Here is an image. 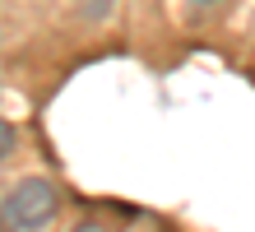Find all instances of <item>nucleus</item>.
Returning <instances> with one entry per match:
<instances>
[{
	"instance_id": "nucleus-1",
	"label": "nucleus",
	"mask_w": 255,
	"mask_h": 232,
	"mask_svg": "<svg viewBox=\"0 0 255 232\" xmlns=\"http://www.w3.org/2000/svg\"><path fill=\"white\" fill-rule=\"evenodd\" d=\"M56 209H61V191H56V181L47 177H23L14 181V191L5 195V205H0V223L9 232H42Z\"/></svg>"
},
{
	"instance_id": "nucleus-2",
	"label": "nucleus",
	"mask_w": 255,
	"mask_h": 232,
	"mask_svg": "<svg viewBox=\"0 0 255 232\" xmlns=\"http://www.w3.org/2000/svg\"><path fill=\"white\" fill-rule=\"evenodd\" d=\"M14 144H19V135H14V126H9V121H0V163H5L9 153H14Z\"/></svg>"
},
{
	"instance_id": "nucleus-3",
	"label": "nucleus",
	"mask_w": 255,
	"mask_h": 232,
	"mask_svg": "<svg viewBox=\"0 0 255 232\" xmlns=\"http://www.w3.org/2000/svg\"><path fill=\"white\" fill-rule=\"evenodd\" d=\"M70 232H112V223H107V219H79Z\"/></svg>"
},
{
	"instance_id": "nucleus-4",
	"label": "nucleus",
	"mask_w": 255,
	"mask_h": 232,
	"mask_svg": "<svg viewBox=\"0 0 255 232\" xmlns=\"http://www.w3.org/2000/svg\"><path fill=\"white\" fill-rule=\"evenodd\" d=\"M79 5H88V9H107L112 0H79Z\"/></svg>"
},
{
	"instance_id": "nucleus-5",
	"label": "nucleus",
	"mask_w": 255,
	"mask_h": 232,
	"mask_svg": "<svg viewBox=\"0 0 255 232\" xmlns=\"http://www.w3.org/2000/svg\"><path fill=\"white\" fill-rule=\"evenodd\" d=\"M200 5H214V0H200Z\"/></svg>"
}]
</instances>
